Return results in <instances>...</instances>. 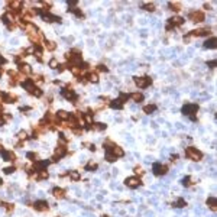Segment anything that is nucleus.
Returning <instances> with one entry per match:
<instances>
[{"mask_svg":"<svg viewBox=\"0 0 217 217\" xmlns=\"http://www.w3.org/2000/svg\"><path fill=\"white\" fill-rule=\"evenodd\" d=\"M185 156L190 158L191 161H200V159L203 158V154H201L197 148H194V146H188V148L185 149Z\"/></svg>","mask_w":217,"mask_h":217,"instance_id":"obj_3","label":"nucleus"},{"mask_svg":"<svg viewBox=\"0 0 217 217\" xmlns=\"http://www.w3.org/2000/svg\"><path fill=\"white\" fill-rule=\"evenodd\" d=\"M1 125H4V117L0 114V126H1Z\"/></svg>","mask_w":217,"mask_h":217,"instance_id":"obj_48","label":"nucleus"},{"mask_svg":"<svg viewBox=\"0 0 217 217\" xmlns=\"http://www.w3.org/2000/svg\"><path fill=\"white\" fill-rule=\"evenodd\" d=\"M70 10H71V12H74V13H75L78 17H83V13H81V12L77 9V7H73V9H70Z\"/></svg>","mask_w":217,"mask_h":217,"instance_id":"obj_41","label":"nucleus"},{"mask_svg":"<svg viewBox=\"0 0 217 217\" xmlns=\"http://www.w3.org/2000/svg\"><path fill=\"white\" fill-rule=\"evenodd\" d=\"M70 116H71V114H70V113H67L65 110H59V112L57 113V117H58L59 120H68V119H70Z\"/></svg>","mask_w":217,"mask_h":217,"instance_id":"obj_19","label":"nucleus"},{"mask_svg":"<svg viewBox=\"0 0 217 217\" xmlns=\"http://www.w3.org/2000/svg\"><path fill=\"white\" fill-rule=\"evenodd\" d=\"M210 35V28H200L190 32V36H207Z\"/></svg>","mask_w":217,"mask_h":217,"instance_id":"obj_12","label":"nucleus"},{"mask_svg":"<svg viewBox=\"0 0 217 217\" xmlns=\"http://www.w3.org/2000/svg\"><path fill=\"white\" fill-rule=\"evenodd\" d=\"M28 36H29L31 42L38 43L39 42V36H41V33H39V32H33V33H28Z\"/></svg>","mask_w":217,"mask_h":217,"instance_id":"obj_22","label":"nucleus"},{"mask_svg":"<svg viewBox=\"0 0 217 217\" xmlns=\"http://www.w3.org/2000/svg\"><path fill=\"white\" fill-rule=\"evenodd\" d=\"M33 209L38 210V211H46L49 209V206H48V203L45 200H38V201L33 203Z\"/></svg>","mask_w":217,"mask_h":217,"instance_id":"obj_13","label":"nucleus"},{"mask_svg":"<svg viewBox=\"0 0 217 217\" xmlns=\"http://www.w3.org/2000/svg\"><path fill=\"white\" fill-rule=\"evenodd\" d=\"M65 155H67V148H65V146H62V145H59V146H57V149H55V154H54L52 161L55 162V161L61 159V158H62V156H65Z\"/></svg>","mask_w":217,"mask_h":217,"instance_id":"obj_9","label":"nucleus"},{"mask_svg":"<svg viewBox=\"0 0 217 217\" xmlns=\"http://www.w3.org/2000/svg\"><path fill=\"white\" fill-rule=\"evenodd\" d=\"M130 97H132L135 101H137V103L143 101V94H140V93H133V94H130Z\"/></svg>","mask_w":217,"mask_h":217,"instance_id":"obj_26","label":"nucleus"},{"mask_svg":"<svg viewBox=\"0 0 217 217\" xmlns=\"http://www.w3.org/2000/svg\"><path fill=\"white\" fill-rule=\"evenodd\" d=\"M45 48H46L48 51H54V49L57 48V45H55V42H52V41H46V42H45Z\"/></svg>","mask_w":217,"mask_h":217,"instance_id":"obj_29","label":"nucleus"},{"mask_svg":"<svg viewBox=\"0 0 217 217\" xmlns=\"http://www.w3.org/2000/svg\"><path fill=\"white\" fill-rule=\"evenodd\" d=\"M19 67H20V71H22V73H26V74H31V71H32V68H31V67H29L28 64H20Z\"/></svg>","mask_w":217,"mask_h":217,"instance_id":"obj_28","label":"nucleus"},{"mask_svg":"<svg viewBox=\"0 0 217 217\" xmlns=\"http://www.w3.org/2000/svg\"><path fill=\"white\" fill-rule=\"evenodd\" d=\"M209 65H210L211 68H214V67H216V61H210V62H209Z\"/></svg>","mask_w":217,"mask_h":217,"instance_id":"obj_47","label":"nucleus"},{"mask_svg":"<svg viewBox=\"0 0 217 217\" xmlns=\"http://www.w3.org/2000/svg\"><path fill=\"white\" fill-rule=\"evenodd\" d=\"M87 80H88L90 83H98V75H97V73H88V74H87Z\"/></svg>","mask_w":217,"mask_h":217,"instance_id":"obj_23","label":"nucleus"},{"mask_svg":"<svg viewBox=\"0 0 217 217\" xmlns=\"http://www.w3.org/2000/svg\"><path fill=\"white\" fill-rule=\"evenodd\" d=\"M26 158H29L31 161H33V162H36L38 161V155L36 154H33V152H28L26 154Z\"/></svg>","mask_w":217,"mask_h":217,"instance_id":"obj_31","label":"nucleus"},{"mask_svg":"<svg viewBox=\"0 0 217 217\" xmlns=\"http://www.w3.org/2000/svg\"><path fill=\"white\" fill-rule=\"evenodd\" d=\"M110 107H112V109H117V110H120V109L123 107V103H122L119 98H117V100H112V101H110Z\"/></svg>","mask_w":217,"mask_h":217,"instance_id":"obj_20","label":"nucleus"},{"mask_svg":"<svg viewBox=\"0 0 217 217\" xmlns=\"http://www.w3.org/2000/svg\"><path fill=\"white\" fill-rule=\"evenodd\" d=\"M62 96H64L67 100H70V101H75V100H77V94L74 93V90L64 88V90H62Z\"/></svg>","mask_w":217,"mask_h":217,"instance_id":"obj_14","label":"nucleus"},{"mask_svg":"<svg viewBox=\"0 0 217 217\" xmlns=\"http://www.w3.org/2000/svg\"><path fill=\"white\" fill-rule=\"evenodd\" d=\"M22 86L25 87V88L28 90V93H31L32 96H36V97H41V96H42V90H41V88H38V87L35 86L33 80H31V78L25 80Z\"/></svg>","mask_w":217,"mask_h":217,"instance_id":"obj_1","label":"nucleus"},{"mask_svg":"<svg viewBox=\"0 0 217 217\" xmlns=\"http://www.w3.org/2000/svg\"><path fill=\"white\" fill-rule=\"evenodd\" d=\"M17 137H19V139H26V137H28V133H26L25 130H20V132L17 133Z\"/></svg>","mask_w":217,"mask_h":217,"instance_id":"obj_39","label":"nucleus"},{"mask_svg":"<svg viewBox=\"0 0 217 217\" xmlns=\"http://www.w3.org/2000/svg\"><path fill=\"white\" fill-rule=\"evenodd\" d=\"M4 62H6V59H4V58L0 55V64H4Z\"/></svg>","mask_w":217,"mask_h":217,"instance_id":"obj_49","label":"nucleus"},{"mask_svg":"<svg viewBox=\"0 0 217 217\" xmlns=\"http://www.w3.org/2000/svg\"><path fill=\"white\" fill-rule=\"evenodd\" d=\"M155 110H156V106H155V104H148V106L143 107V112H145L146 114H151V113H154Z\"/></svg>","mask_w":217,"mask_h":217,"instance_id":"obj_25","label":"nucleus"},{"mask_svg":"<svg viewBox=\"0 0 217 217\" xmlns=\"http://www.w3.org/2000/svg\"><path fill=\"white\" fill-rule=\"evenodd\" d=\"M129 97H130L129 94H126V93H120V97H119V100H120L122 103H125V101H126Z\"/></svg>","mask_w":217,"mask_h":217,"instance_id":"obj_36","label":"nucleus"},{"mask_svg":"<svg viewBox=\"0 0 217 217\" xmlns=\"http://www.w3.org/2000/svg\"><path fill=\"white\" fill-rule=\"evenodd\" d=\"M182 23H184V19H182V17H179V16H172V17H170V19H168L167 29H168V31H171L172 28L179 26V25H182Z\"/></svg>","mask_w":217,"mask_h":217,"instance_id":"obj_6","label":"nucleus"},{"mask_svg":"<svg viewBox=\"0 0 217 217\" xmlns=\"http://www.w3.org/2000/svg\"><path fill=\"white\" fill-rule=\"evenodd\" d=\"M125 184L130 187V188H136V187H139L140 184H142V181H140V178H137V177H129V178H126L125 179Z\"/></svg>","mask_w":217,"mask_h":217,"instance_id":"obj_11","label":"nucleus"},{"mask_svg":"<svg viewBox=\"0 0 217 217\" xmlns=\"http://www.w3.org/2000/svg\"><path fill=\"white\" fill-rule=\"evenodd\" d=\"M207 206L213 210V211H216V209H217V200L214 198V197H210L209 200H207Z\"/></svg>","mask_w":217,"mask_h":217,"instance_id":"obj_21","label":"nucleus"},{"mask_svg":"<svg viewBox=\"0 0 217 217\" xmlns=\"http://www.w3.org/2000/svg\"><path fill=\"white\" fill-rule=\"evenodd\" d=\"M97 70H98V71H101V73H106V71H107V67H106V65H103V64H100V65H97Z\"/></svg>","mask_w":217,"mask_h":217,"instance_id":"obj_42","label":"nucleus"},{"mask_svg":"<svg viewBox=\"0 0 217 217\" xmlns=\"http://www.w3.org/2000/svg\"><path fill=\"white\" fill-rule=\"evenodd\" d=\"M142 7H143L145 10H148V12H154V10H155V4H154V3H145Z\"/></svg>","mask_w":217,"mask_h":217,"instance_id":"obj_30","label":"nucleus"},{"mask_svg":"<svg viewBox=\"0 0 217 217\" xmlns=\"http://www.w3.org/2000/svg\"><path fill=\"white\" fill-rule=\"evenodd\" d=\"M3 171H4V174H12L16 171V168H15V167H7V168H4Z\"/></svg>","mask_w":217,"mask_h":217,"instance_id":"obj_40","label":"nucleus"},{"mask_svg":"<svg viewBox=\"0 0 217 217\" xmlns=\"http://www.w3.org/2000/svg\"><path fill=\"white\" fill-rule=\"evenodd\" d=\"M48 164H49V161H36L35 165H33V168H35V171L41 172V171H43L48 167Z\"/></svg>","mask_w":217,"mask_h":217,"instance_id":"obj_15","label":"nucleus"},{"mask_svg":"<svg viewBox=\"0 0 217 217\" xmlns=\"http://www.w3.org/2000/svg\"><path fill=\"white\" fill-rule=\"evenodd\" d=\"M0 155L3 156V159H4V161H9V162L16 161V155H15L12 151H6V149L0 148Z\"/></svg>","mask_w":217,"mask_h":217,"instance_id":"obj_10","label":"nucleus"},{"mask_svg":"<svg viewBox=\"0 0 217 217\" xmlns=\"http://www.w3.org/2000/svg\"><path fill=\"white\" fill-rule=\"evenodd\" d=\"M1 184H3V181H1V178H0V185H1Z\"/></svg>","mask_w":217,"mask_h":217,"instance_id":"obj_50","label":"nucleus"},{"mask_svg":"<svg viewBox=\"0 0 217 217\" xmlns=\"http://www.w3.org/2000/svg\"><path fill=\"white\" fill-rule=\"evenodd\" d=\"M84 146H87L90 151H94V149H96V146H94V145H91V143H87V142L84 143Z\"/></svg>","mask_w":217,"mask_h":217,"instance_id":"obj_44","label":"nucleus"},{"mask_svg":"<svg viewBox=\"0 0 217 217\" xmlns=\"http://www.w3.org/2000/svg\"><path fill=\"white\" fill-rule=\"evenodd\" d=\"M0 204H1V201H0Z\"/></svg>","mask_w":217,"mask_h":217,"instance_id":"obj_52","label":"nucleus"},{"mask_svg":"<svg viewBox=\"0 0 217 217\" xmlns=\"http://www.w3.org/2000/svg\"><path fill=\"white\" fill-rule=\"evenodd\" d=\"M45 178H48V172H46V170H43L39 172V175L36 177V179H45Z\"/></svg>","mask_w":217,"mask_h":217,"instance_id":"obj_35","label":"nucleus"},{"mask_svg":"<svg viewBox=\"0 0 217 217\" xmlns=\"http://www.w3.org/2000/svg\"><path fill=\"white\" fill-rule=\"evenodd\" d=\"M174 206H177V207H184V206H185V201H184L182 198H178V200L175 201Z\"/></svg>","mask_w":217,"mask_h":217,"instance_id":"obj_38","label":"nucleus"},{"mask_svg":"<svg viewBox=\"0 0 217 217\" xmlns=\"http://www.w3.org/2000/svg\"><path fill=\"white\" fill-rule=\"evenodd\" d=\"M0 75H1V68H0Z\"/></svg>","mask_w":217,"mask_h":217,"instance_id":"obj_51","label":"nucleus"},{"mask_svg":"<svg viewBox=\"0 0 217 217\" xmlns=\"http://www.w3.org/2000/svg\"><path fill=\"white\" fill-rule=\"evenodd\" d=\"M1 98H3L4 103H15L16 96H13V94H10V93H1Z\"/></svg>","mask_w":217,"mask_h":217,"instance_id":"obj_16","label":"nucleus"},{"mask_svg":"<svg viewBox=\"0 0 217 217\" xmlns=\"http://www.w3.org/2000/svg\"><path fill=\"white\" fill-rule=\"evenodd\" d=\"M70 177L74 179V181H77V179H80V174L77 172V171H70Z\"/></svg>","mask_w":217,"mask_h":217,"instance_id":"obj_34","label":"nucleus"},{"mask_svg":"<svg viewBox=\"0 0 217 217\" xmlns=\"http://www.w3.org/2000/svg\"><path fill=\"white\" fill-rule=\"evenodd\" d=\"M133 81L139 88H146L148 86H151L152 78L151 77H133Z\"/></svg>","mask_w":217,"mask_h":217,"instance_id":"obj_5","label":"nucleus"},{"mask_svg":"<svg viewBox=\"0 0 217 217\" xmlns=\"http://www.w3.org/2000/svg\"><path fill=\"white\" fill-rule=\"evenodd\" d=\"M170 9L174 12H178V10H181V4L178 1H170Z\"/></svg>","mask_w":217,"mask_h":217,"instance_id":"obj_27","label":"nucleus"},{"mask_svg":"<svg viewBox=\"0 0 217 217\" xmlns=\"http://www.w3.org/2000/svg\"><path fill=\"white\" fill-rule=\"evenodd\" d=\"M188 19H190L191 22H203V20H204V13H203L201 10H194V12H190Z\"/></svg>","mask_w":217,"mask_h":217,"instance_id":"obj_8","label":"nucleus"},{"mask_svg":"<svg viewBox=\"0 0 217 217\" xmlns=\"http://www.w3.org/2000/svg\"><path fill=\"white\" fill-rule=\"evenodd\" d=\"M49 67H51V68H58V61H57L55 58H52V59L49 61Z\"/></svg>","mask_w":217,"mask_h":217,"instance_id":"obj_37","label":"nucleus"},{"mask_svg":"<svg viewBox=\"0 0 217 217\" xmlns=\"http://www.w3.org/2000/svg\"><path fill=\"white\" fill-rule=\"evenodd\" d=\"M86 170H87V171H96V170H97V164L88 162V164L86 165Z\"/></svg>","mask_w":217,"mask_h":217,"instance_id":"obj_33","label":"nucleus"},{"mask_svg":"<svg viewBox=\"0 0 217 217\" xmlns=\"http://www.w3.org/2000/svg\"><path fill=\"white\" fill-rule=\"evenodd\" d=\"M3 206H4V209H6L7 211H13V204H9V203H4Z\"/></svg>","mask_w":217,"mask_h":217,"instance_id":"obj_43","label":"nucleus"},{"mask_svg":"<svg viewBox=\"0 0 217 217\" xmlns=\"http://www.w3.org/2000/svg\"><path fill=\"white\" fill-rule=\"evenodd\" d=\"M217 46V39L216 38H210L204 42V48H210V49H214Z\"/></svg>","mask_w":217,"mask_h":217,"instance_id":"obj_18","label":"nucleus"},{"mask_svg":"<svg viewBox=\"0 0 217 217\" xmlns=\"http://www.w3.org/2000/svg\"><path fill=\"white\" fill-rule=\"evenodd\" d=\"M88 129L104 130V129H106V125H103V123H91V125H88Z\"/></svg>","mask_w":217,"mask_h":217,"instance_id":"obj_24","label":"nucleus"},{"mask_svg":"<svg viewBox=\"0 0 217 217\" xmlns=\"http://www.w3.org/2000/svg\"><path fill=\"white\" fill-rule=\"evenodd\" d=\"M135 172L139 174V175H142V174H143V171H142V168H140V167H135Z\"/></svg>","mask_w":217,"mask_h":217,"instance_id":"obj_45","label":"nucleus"},{"mask_svg":"<svg viewBox=\"0 0 217 217\" xmlns=\"http://www.w3.org/2000/svg\"><path fill=\"white\" fill-rule=\"evenodd\" d=\"M59 139H61L62 142H67V137H65V135H64V133H59Z\"/></svg>","mask_w":217,"mask_h":217,"instance_id":"obj_46","label":"nucleus"},{"mask_svg":"<svg viewBox=\"0 0 217 217\" xmlns=\"http://www.w3.org/2000/svg\"><path fill=\"white\" fill-rule=\"evenodd\" d=\"M65 58H67L71 64H81V61H83V57H81V54H80L78 51H71V52H68V54L65 55Z\"/></svg>","mask_w":217,"mask_h":217,"instance_id":"obj_4","label":"nucleus"},{"mask_svg":"<svg viewBox=\"0 0 217 217\" xmlns=\"http://www.w3.org/2000/svg\"><path fill=\"white\" fill-rule=\"evenodd\" d=\"M52 195H54L55 198H64V197H65V191H64L62 188L55 187V188L52 190Z\"/></svg>","mask_w":217,"mask_h":217,"instance_id":"obj_17","label":"nucleus"},{"mask_svg":"<svg viewBox=\"0 0 217 217\" xmlns=\"http://www.w3.org/2000/svg\"><path fill=\"white\" fill-rule=\"evenodd\" d=\"M181 184H182L184 187H190V185H191V178H190V177L182 178V179H181Z\"/></svg>","mask_w":217,"mask_h":217,"instance_id":"obj_32","label":"nucleus"},{"mask_svg":"<svg viewBox=\"0 0 217 217\" xmlns=\"http://www.w3.org/2000/svg\"><path fill=\"white\" fill-rule=\"evenodd\" d=\"M181 112H182L184 116H190L191 120H195V113L198 112V106L197 104H193V103H188V104H185L181 109Z\"/></svg>","mask_w":217,"mask_h":217,"instance_id":"obj_2","label":"nucleus"},{"mask_svg":"<svg viewBox=\"0 0 217 217\" xmlns=\"http://www.w3.org/2000/svg\"><path fill=\"white\" fill-rule=\"evenodd\" d=\"M152 171L155 175H165L168 172V167L164 165V164H159V162H155L154 167H152Z\"/></svg>","mask_w":217,"mask_h":217,"instance_id":"obj_7","label":"nucleus"}]
</instances>
